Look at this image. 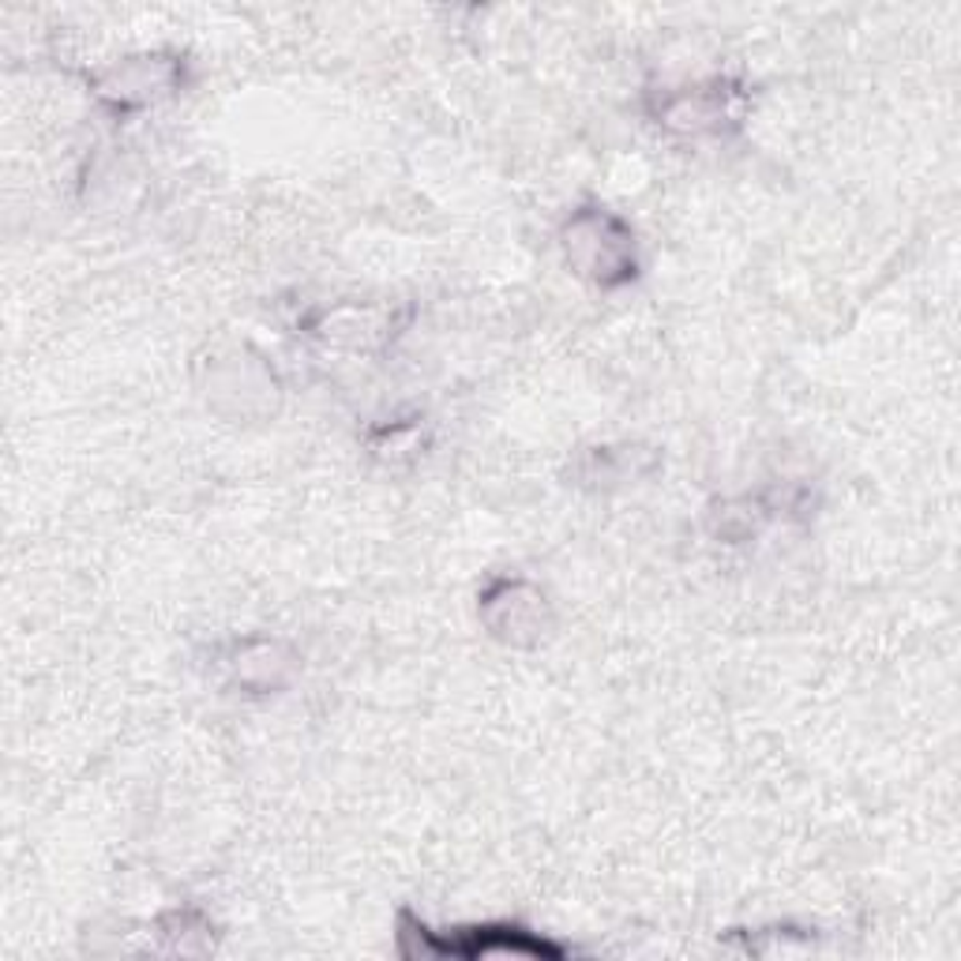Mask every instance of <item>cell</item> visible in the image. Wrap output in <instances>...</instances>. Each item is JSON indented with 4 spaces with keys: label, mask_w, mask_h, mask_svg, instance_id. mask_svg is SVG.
Returning <instances> with one entry per match:
<instances>
[{
    "label": "cell",
    "mask_w": 961,
    "mask_h": 961,
    "mask_svg": "<svg viewBox=\"0 0 961 961\" xmlns=\"http://www.w3.org/2000/svg\"><path fill=\"white\" fill-rule=\"evenodd\" d=\"M605 226H608V218H605V222H601V241L608 238ZM572 238H575V241H598V222H575ZM624 252H627V248H608V244H601V252H598V244H593V256L586 259V267H590V274H598L601 282H608V271L624 267Z\"/></svg>",
    "instance_id": "obj_1"
}]
</instances>
